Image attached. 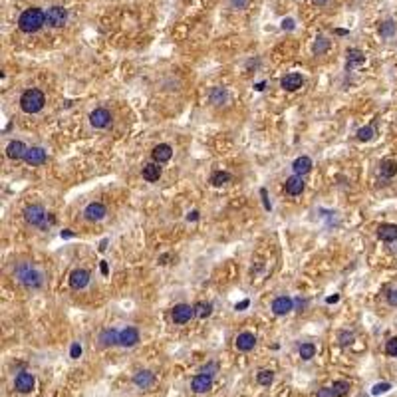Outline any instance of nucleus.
<instances>
[{"mask_svg": "<svg viewBox=\"0 0 397 397\" xmlns=\"http://www.w3.org/2000/svg\"><path fill=\"white\" fill-rule=\"evenodd\" d=\"M193 316H195V306H189V304H177L171 312V318L175 324H187V322H191Z\"/></svg>", "mask_w": 397, "mask_h": 397, "instance_id": "obj_6", "label": "nucleus"}, {"mask_svg": "<svg viewBox=\"0 0 397 397\" xmlns=\"http://www.w3.org/2000/svg\"><path fill=\"white\" fill-rule=\"evenodd\" d=\"M16 278H18L20 284L26 286L28 290H36V288H40L42 284H44V274H42L36 266L28 264V262L20 264L16 268Z\"/></svg>", "mask_w": 397, "mask_h": 397, "instance_id": "obj_2", "label": "nucleus"}, {"mask_svg": "<svg viewBox=\"0 0 397 397\" xmlns=\"http://www.w3.org/2000/svg\"><path fill=\"white\" fill-rule=\"evenodd\" d=\"M167 260H169V254H161L159 256V264H167Z\"/></svg>", "mask_w": 397, "mask_h": 397, "instance_id": "obj_51", "label": "nucleus"}, {"mask_svg": "<svg viewBox=\"0 0 397 397\" xmlns=\"http://www.w3.org/2000/svg\"><path fill=\"white\" fill-rule=\"evenodd\" d=\"M304 179L300 177V175H294V177H290V179H286V185H284V189H286V193L288 195H292V197H298V195H302L304 193Z\"/></svg>", "mask_w": 397, "mask_h": 397, "instance_id": "obj_19", "label": "nucleus"}, {"mask_svg": "<svg viewBox=\"0 0 397 397\" xmlns=\"http://www.w3.org/2000/svg\"><path fill=\"white\" fill-rule=\"evenodd\" d=\"M292 310H294V300H292L290 296H278L272 302V312L276 316H286Z\"/></svg>", "mask_w": 397, "mask_h": 397, "instance_id": "obj_13", "label": "nucleus"}, {"mask_svg": "<svg viewBox=\"0 0 397 397\" xmlns=\"http://www.w3.org/2000/svg\"><path fill=\"white\" fill-rule=\"evenodd\" d=\"M314 4H318V6H326L328 4V0H312Z\"/></svg>", "mask_w": 397, "mask_h": 397, "instance_id": "obj_52", "label": "nucleus"}, {"mask_svg": "<svg viewBox=\"0 0 397 397\" xmlns=\"http://www.w3.org/2000/svg\"><path fill=\"white\" fill-rule=\"evenodd\" d=\"M24 161L28 165H32V167H40V165H44L48 161V155H46V151L42 147H30L26 157H24Z\"/></svg>", "mask_w": 397, "mask_h": 397, "instance_id": "obj_16", "label": "nucleus"}, {"mask_svg": "<svg viewBox=\"0 0 397 397\" xmlns=\"http://www.w3.org/2000/svg\"><path fill=\"white\" fill-rule=\"evenodd\" d=\"M332 391H333V395H336V397H346V395L349 393V381H346V380L333 381Z\"/></svg>", "mask_w": 397, "mask_h": 397, "instance_id": "obj_29", "label": "nucleus"}, {"mask_svg": "<svg viewBox=\"0 0 397 397\" xmlns=\"http://www.w3.org/2000/svg\"><path fill=\"white\" fill-rule=\"evenodd\" d=\"M28 149H30V147H26L22 141H10L8 147H6V155H8V159H12V161H20V159L26 157Z\"/></svg>", "mask_w": 397, "mask_h": 397, "instance_id": "obj_15", "label": "nucleus"}, {"mask_svg": "<svg viewBox=\"0 0 397 397\" xmlns=\"http://www.w3.org/2000/svg\"><path fill=\"white\" fill-rule=\"evenodd\" d=\"M46 219H48V213L42 205H30L24 208V221L32 226L46 228Z\"/></svg>", "mask_w": 397, "mask_h": 397, "instance_id": "obj_4", "label": "nucleus"}, {"mask_svg": "<svg viewBox=\"0 0 397 397\" xmlns=\"http://www.w3.org/2000/svg\"><path fill=\"white\" fill-rule=\"evenodd\" d=\"M260 195H262V199H264V206H266V211H270V203H268V199H266V189H260Z\"/></svg>", "mask_w": 397, "mask_h": 397, "instance_id": "obj_48", "label": "nucleus"}, {"mask_svg": "<svg viewBox=\"0 0 397 397\" xmlns=\"http://www.w3.org/2000/svg\"><path fill=\"white\" fill-rule=\"evenodd\" d=\"M151 157H153L155 163L163 165V163H167V161L173 157V147H171V145H167V143H159L157 147H153Z\"/></svg>", "mask_w": 397, "mask_h": 397, "instance_id": "obj_14", "label": "nucleus"}, {"mask_svg": "<svg viewBox=\"0 0 397 397\" xmlns=\"http://www.w3.org/2000/svg\"><path fill=\"white\" fill-rule=\"evenodd\" d=\"M292 169H294V173L296 175H306V173H310L312 171V159L308 157V155H302V157H298V159H294V163H292Z\"/></svg>", "mask_w": 397, "mask_h": 397, "instance_id": "obj_24", "label": "nucleus"}, {"mask_svg": "<svg viewBox=\"0 0 397 397\" xmlns=\"http://www.w3.org/2000/svg\"><path fill=\"white\" fill-rule=\"evenodd\" d=\"M90 123H92V127L95 129H103V127H108V125L111 123V113L108 110H103V108H97L90 113Z\"/></svg>", "mask_w": 397, "mask_h": 397, "instance_id": "obj_9", "label": "nucleus"}, {"mask_svg": "<svg viewBox=\"0 0 397 397\" xmlns=\"http://www.w3.org/2000/svg\"><path fill=\"white\" fill-rule=\"evenodd\" d=\"M387 304L393 306V308H397V290H389V292H387Z\"/></svg>", "mask_w": 397, "mask_h": 397, "instance_id": "obj_42", "label": "nucleus"}, {"mask_svg": "<svg viewBox=\"0 0 397 397\" xmlns=\"http://www.w3.org/2000/svg\"><path fill=\"white\" fill-rule=\"evenodd\" d=\"M88 284H90V272H88V270H83V268L72 270V274H70V288L83 290Z\"/></svg>", "mask_w": 397, "mask_h": 397, "instance_id": "obj_10", "label": "nucleus"}, {"mask_svg": "<svg viewBox=\"0 0 397 397\" xmlns=\"http://www.w3.org/2000/svg\"><path fill=\"white\" fill-rule=\"evenodd\" d=\"M328 50H330V40L324 38V36H320V38L314 42V46H312V52H314L316 56H322V54H326Z\"/></svg>", "mask_w": 397, "mask_h": 397, "instance_id": "obj_30", "label": "nucleus"}, {"mask_svg": "<svg viewBox=\"0 0 397 397\" xmlns=\"http://www.w3.org/2000/svg\"><path fill=\"white\" fill-rule=\"evenodd\" d=\"M233 177H231V173H226V171H215L213 175H211V183L215 185V187H221V185H224V183H228Z\"/></svg>", "mask_w": 397, "mask_h": 397, "instance_id": "obj_32", "label": "nucleus"}, {"mask_svg": "<svg viewBox=\"0 0 397 397\" xmlns=\"http://www.w3.org/2000/svg\"><path fill=\"white\" fill-rule=\"evenodd\" d=\"M99 268H101V274H103V276H108V274H110V268H108V262H106V260H101Z\"/></svg>", "mask_w": 397, "mask_h": 397, "instance_id": "obj_45", "label": "nucleus"}, {"mask_svg": "<svg viewBox=\"0 0 397 397\" xmlns=\"http://www.w3.org/2000/svg\"><path fill=\"white\" fill-rule=\"evenodd\" d=\"M72 237H74L72 231H62V238H72Z\"/></svg>", "mask_w": 397, "mask_h": 397, "instance_id": "obj_49", "label": "nucleus"}, {"mask_svg": "<svg viewBox=\"0 0 397 397\" xmlns=\"http://www.w3.org/2000/svg\"><path fill=\"white\" fill-rule=\"evenodd\" d=\"M99 342H101V346H115V344H119V332L117 330H113V328H108V330H103L101 333H99Z\"/></svg>", "mask_w": 397, "mask_h": 397, "instance_id": "obj_25", "label": "nucleus"}, {"mask_svg": "<svg viewBox=\"0 0 397 397\" xmlns=\"http://www.w3.org/2000/svg\"><path fill=\"white\" fill-rule=\"evenodd\" d=\"M365 64V54L358 48H349L348 50V70H353V68H360Z\"/></svg>", "mask_w": 397, "mask_h": 397, "instance_id": "obj_22", "label": "nucleus"}, {"mask_svg": "<svg viewBox=\"0 0 397 397\" xmlns=\"http://www.w3.org/2000/svg\"><path fill=\"white\" fill-rule=\"evenodd\" d=\"M338 300H340V296H338V294H333V296H330L326 302H328V304H333V302H338Z\"/></svg>", "mask_w": 397, "mask_h": 397, "instance_id": "obj_50", "label": "nucleus"}, {"mask_svg": "<svg viewBox=\"0 0 397 397\" xmlns=\"http://www.w3.org/2000/svg\"><path fill=\"white\" fill-rule=\"evenodd\" d=\"M106 215H108V208L103 203H90L86 206V211H83V217L90 222H97L101 219H106Z\"/></svg>", "mask_w": 397, "mask_h": 397, "instance_id": "obj_8", "label": "nucleus"}, {"mask_svg": "<svg viewBox=\"0 0 397 397\" xmlns=\"http://www.w3.org/2000/svg\"><path fill=\"white\" fill-rule=\"evenodd\" d=\"M250 306V302L248 300H242V302H238L237 306H235V310H244V308H248Z\"/></svg>", "mask_w": 397, "mask_h": 397, "instance_id": "obj_46", "label": "nucleus"}, {"mask_svg": "<svg viewBox=\"0 0 397 397\" xmlns=\"http://www.w3.org/2000/svg\"><path fill=\"white\" fill-rule=\"evenodd\" d=\"M213 314V304L211 302H197L195 304V316L199 318H208Z\"/></svg>", "mask_w": 397, "mask_h": 397, "instance_id": "obj_27", "label": "nucleus"}, {"mask_svg": "<svg viewBox=\"0 0 397 397\" xmlns=\"http://www.w3.org/2000/svg\"><path fill=\"white\" fill-rule=\"evenodd\" d=\"M235 344H237L238 351H250L256 346V336L254 333H250V332H240L237 336V340H235Z\"/></svg>", "mask_w": 397, "mask_h": 397, "instance_id": "obj_12", "label": "nucleus"}, {"mask_svg": "<svg viewBox=\"0 0 397 397\" xmlns=\"http://www.w3.org/2000/svg\"><path fill=\"white\" fill-rule=\"evenodd\" d=\"M46 103V95L42 94L40 90L32 88V90H26L20 97V108H22L24 113H38Z\"/></svg>", "mask_w": 397, "mask_h": 397, "instance_id": "obj_3", "label": "nucleus"}, {"mask_svg": "<svg viewBox=\"0 0 397 397\" xmlns=\"http://www.w3.org/2000/svg\"><path fill=\"white\" fill-rule=\"evenodd\" d=\"M378 238L383 242H393L397 240V224L391 222H383L378 226Z\"/></svg>", "mask_w": 397, "mask_h": 397, "instance_id": "obj_20", "label": "nucleus"}, {"mask_svg": "<svg viewBox=\"0 0 397 397\" xmlns=\"http://www.w3.org/2000/svg\"><path fill=\"white\" fill-rule=\"evenodd\" d=\"M256 90H258V92H262V90H264V81H262V83H256Z\"/></svg>", "mask_w": 397, "mask_h": 397, "instance_id": "obj_55", "label": "nucleus"}, {"mask_svg": "<svg viewBox=\"0 0 397 397\" xmlns=\"http://www.w3.org/2000/svg\"><path fill=\"white\" fill-rule=\"evenodd\" d=\"M298 351H300V358H302V360H312V358L316 356V346L308 342V344H302Z\"/></svg>", "mask_w": 397, "mask_h": 397, "instance_id": "obj_33", "label": "nucleus"}, {"mask_svg": "<svg viewBox=\"0 0 397 397\" xmlns=\"http://www.w3.org/2000/svg\"><path fill=\"white\" fill-rule=\"evenodd\" d=\"M68 22V10L64 6H52L46 12V24L52 28H62Z\"/></svg>", "mask_w": 397, "mask_h": 397, "instance_id": "obj_5", "label": "nucleus"}, {"mask_svg": "<svg viewBox=\"0 0 397 397\" xmlns=\"http://www.w3.org/2000/svg\"><path fill=\"white\" fill-rule=\"evenodd\" d=\"M106 246H108V240H101V244H99V250H101V253L106 250Z\"/></svg>", "mask_w": 397, "mask_h": 397, "instance_id": "obj_54", "label": "nucleus"}, {"mask_svg": "<svg viewBox=\"0 0 397 397\" xmlns=\"http://www.w3.org/2000/svg\"><path fill=\"white\" fill-rule=\"evenodd\" d=\"M34 383H36V380L30 371H20L14 380V387L18 393H30L34 389Z\"/></svg>", "mask_w": 397, "mask_h": 397, "instance_id": "obj_7", "label": "nucleus"}, {"mask_svg": "<svg viewBox=\"0 0 397 397\" xmlns=\"http://www.w3.org/2000/svg\"><path fill=\"white\" fill-rule=\"evenodd\" d=\"M280 86L286 90V92H296L304 86V78L300 74H288L280 79Z\"/></svg>", "mask_w": 397, "mask_h": 397, "instance_id": "obj_18", "label": "nucleus"}, {"mask_svg": "<svg viewBox=\"0 0 397 397\" xmlns=\"http://www.w3.org/2000/svg\"><path fill=\"white\" fill-rule=\"evenodd\" d=\"M137 342H139V332H137L135 328L127 326V328H123V330L119 332V346H123V348H133Z\"/></svg>", "mask_w": 397, "mask_h": 397, "instance_id": "obj_11", "label": "nucleus"}, {"mask_svg": "<svg viewBox=\"0 0 397 397\" xmlns=\"http://www.w3.org/2000/svg\"><path fill=\"white\" fill-rule=\"evenodd\" d=\"M133 383H135L137 387H141V389H149V387L155 383V375H153L151 371H147V369H141V371L135 373Z\"/></svg>", "mask_w": 397, "mask_h": 397, "instance_id": "obj_21", "label": "nucleus"}, {"mask_svg": "<svg viewBox=\"0 0 397 397\" xmlns=\"http://www.w3.org/2000/svg\"><path fill=\"white\" fill-rule=\"evenodd\" d=\"M228 99V94L224 88H213L211 90V101L215 103V106H222V103H226Z\"/></svg>", "mask_w": 397, "mask_h": 397, "instance_id": "obj_28", "label": "nucleus"}, {"mask_svg": "<svg viewBox=\"0 0 397 397\" xmlns=\"http://www.w3.org/2000/svg\"><path fill=\"white\" fill-rule=\"evenodd\" d=\"M353 340H356V333H353V332L344 330V332L338 333V342H340L342 346H349V344H353Z\"/></svg>", "mask_w": 397, "mask_h": 397, "instance_id": "obj_35", "label": "nucleus"}, {"mask_svg": "<svg viewBox=\"0 0 397 397\" xmlns=\"http://www.w3.org/2000/svg\"><path fill=\"white\" fill-rule=\"evenodd\" d=\"M219 371V365L215 364V362H208L206 365H203L201 369H199V373H205V375H211V378H213V375Z\"/></svg>", "mask_w": 397, "mask_h": 397, "instance_id": "obj_37", "label": "nucleus"}, {"mask_svg": "<svg viewBox=\"0 0 397 397\" xmlns=\"http://www.w3.org/2000/svg\"><path fill=\"white\" fill-rule=\"evenodd\" d=\"M380 173H381V177H385V179L395 177V175H397V163H395L393 159H383L381 165H380Z\"/></svg>", "mask_w": 397, "mask_h": 397, "instance_id": "obj_26", "label": "nucleus"}, {"mask_svg": "<svg viewBox=\"0 0 397 397\" xmlns=\"http://www.w3.org/2000/svg\"><path fill=\"white\" fill-rule=\"evenodd\" d=\"M380 34H381V38H391L395 34V22L393 20H385V22L380 26Z\"/></svg>", "mask_w": 397, "mask_h": 397, "instance_id": "obj_34", "label": "nucleus"}, {"mask_svg": "<svg viewBox=\"0 0 397 397\" xmlns=\"http://www.w3.org/2000/svg\"><path fill=\"white\" fill-rule=\"evenodd\" d=\"M44 24H46V12H42L40 8H28L18 18V28L24 34H36Z\"/></svg>", "mask_w": 397, "mask_h": 397, "instance_id": "obj_1", "label": "nucleus"}, {"mask_svg": "<svg viewBox=\"0 0 397 397\" xmlns=\"http://www.w3.org/2000/svg\"><path fill=\"white\" fill-rule=\"evenodd\" d=\"M282 28H284V30H294V28H296V22H294L292 18H284V20H282Z\"/></svg>", "mask_w": 397, "mask_h": 397, "instance_id": "obj_43", "label": "nucleus"}, {"mask_svg": "<svg viewBox=\"0 0 397 397\" xmlns=\"http://www.w3.org/2000/svg\"><path fill=\"white\" fill-rule=\"evenodd\" d=\"M141 175H143V179L145 181H149V183H155V181H159V177H161V167H159V163H147V165H143V171H141Z\"/></svg>", "mask_w": 397, "mask_h": 397, "instance_id": "obj_23", "label": "nucleus"}, {"mask_svg": "<svg viewBox=\"0 0 397 397\" xmlns=\"http://www.w3.org/2000/svg\"><path fill=\"white\" fill-rule=\"evenodd\" d=\"M228 4H231L233 10H244L248 8V0H228Z\"/></svg>", "mask_w": 397, "mask_h": 397, "instance_id": "obj_39", "label": "nucleus"}, {"mask_svg": "<svg viewBox=\"0 0 397 397\" xmlns=\"http://www.w3.org/2000/svg\"><path fill=\"white\" fill-rule=\"evenodd\" d=\"M79 356H81V346H79L78 342H74L72 348H70V358H72V360H78Z\"/></svg>", "mask_w": 397, "mask_h": 397, "instance_id": "obj_41", "label": "nucleus"}, {"mask_svg": "<svg viewBox=\"0 0 397 397\" xmlns=\"http://www.w3.org/2000/svg\"><path fill=\"white\" fill-rule=\"evenodd\" d=\"M389 389H391V383H378V385H373L371 393H373V395H381V393H385V391H389Z\"/></svg>", "mask_w": 397, "mask_h": 397, "instance_id": "obj_40", "label": "nucleus"}, {"mask_svg": "<svg viewBox=\"0 0 397 397\" xmlns=\"http://www.w3.org/2000/svg\"><path fill=\"white\" fill-rule=\"evenodd\" d=\"M373 135H375V131H373L371 125H365V127L358 129V139H360V141H371Z\"/></svg>", "mask_w": 397, "mask_h": 397, "instance_id": "obj_36", "label": "nucleus"}, {"mask_svg": "<svg viewBox=\"0 0 397 397\" xmlns=\"http://www.w3.org/2000/svg\"><path fill=\"white\" fill-rule=\"evenodd\" d=\"M211 387H213V378L211 375H205V373H197L193 378V381H191V389L195 393H205Z\"/></svg>", "mask_w": 397, "mask_h": 397, "instance_id": "obj_17", "label": "nucleus"}, {"mask_svg": "<svg viewBox=\"0 0 397 397\" xmlns=\"http://www.w3.org/2000/svg\"><path fill=\"white\" fill-rule=\"evenodd\" d=\"M187 221H199V211H191L187 215Z\"/></svg>", "mask_w": 397, "mask_h": 397, "instance_id": "obj_47", "label": "nucleus"}, {"mask_svg": "<svg viewBox=\"0 0 397 397\" xmlns=\"http://www.w3.org/2000/svg\"><path fill=\"white\" fill-rule=\"evenodd\" d=\"M336 34H338V36H346L348 30H344V28H336Z\"/></svg>", "mask_w": 397, "mask_h": 397, "instance_id": "obj_53", "label": "nucleus"}, {"mask_svg": "<svg viewBox=\"0 0 397 397\" xmlns=\"http://www.w3.org/2000/svg\"><path fill=\"white\" fill-rule=\"evenodd\" d=\"M318 397H336V395H333L332 387H322V389H318Z\"/></svg>", "mask_w": 397, "mask_h": 397, "instance_id": "obj_44", "label": "nucleus"}, {"mask_svg": "<svg viewBox=\"0 0 397 397\" xmlns=\"http://www.w3.org/2000/svg\"><path fill=\"white\" fill-rule=\"evenodd\" d=\"M385 353L391 358H397V338H391L387 344H385Z\"/></svg>", "mask_w": 397, "mask_h": 397, "instance_id": "obj_38", "label": "nucleus"}, {"mask_svg": "<svg viewBox=\"0 0 397 397\" xmlns=\"http://www.w3.org/2000/svg\"><path fill=\"white\" fill-rule=\"evenodd\" d=\"M256 381H258L260 385L268 387L270 383L274 381V371H272V369H262V371H258V375H256Z\"/></svg>", "mask_w": 397, "mask_h": 397, "instance_id": "obj_31", "label": "nucleus"}]
</instances>
